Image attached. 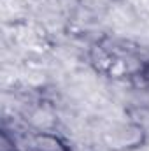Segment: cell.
<instances>
[{
  "mask_svg": "<svg viewBox=\"0 0 149 151\" xmlns=\"http://www.w3.org/2000/svg\"><path fill=\"white\" fill-rule=\"evenodd\" d=\"M144 79H146V81L149 83V67L146 69V70H144Z\"/></svg>",
  "mask_w": 149,
  "mask_h": 151,
  "instance_id": "6da1fadb",
  "label": "cell"
}]
</instances>
